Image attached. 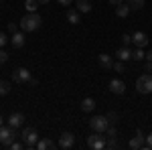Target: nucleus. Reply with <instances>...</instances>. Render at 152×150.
Returning <instances> with one entry per match:
<instances>
[{"mask_svg":"<svg viewBox=\"0 0 152 150\" xmlns=\"http://www.w3.org/2000/svg\"><path fill=\"white\" fill-rule=\"evenodd\" d=\"M41 16L37 14V12H28V14H24L23 20H20V29H23L24 33H35L37 29L41 26Z\"/></svg>","mask_w":152,"mask_h":150,"instance_id":"obj_1","label":"nucleus"},{"mask_svg":"<svg viewBox=\"0 0 152 150\" xmlns=\"http://www.w3.org/2000/svg\"><path fill=\"white\" fill-rule=\"evenodd\" d=\"M18 134H16V128L12 126H0V144L4 146V148H8L12 142H14V138H16Z\"/></svg>","mask_w":152,"mask_h":150,"instance_id":"obj_2","label":"nucleus"},{"mask_svg":"<svg viewBox=\"0 0 152 150\" xmlns=\"http://www.w3.org/2000/svg\"><path fill=\"white\" fill-rule=\"evenodd\" d=\"M136 89H138V93H142V95L152 93V75L150 73H144V75H140V77L136 79Z\"/></svg>","mask_w":152,"mask_h":150,"instance_id":"obj_3","label":"nucleus"},{"mask_svg":"<svg viewBox=\"0 0 152 150\" xmlns=\"http://www.w3.org/2000/svg\"><path fill=\"white\" fill-rule=\"evenodd\" d=\"M20 138H23V144L26 148H33V146H37V142H39V134H37L35 128H23Z\"/></svg>","mask_w":152,"mask_h":150,"instance_id":"obj_4","label":"nucleus"},{"mask_svg":"<svg viewBox=\"0 0 152 150\" xmlns=\"http://www.w3.org/2000/svg\"><path fill=\"white\" fill-rule=\"evenodd\" d=\"M107 126H110L107 116H94V118L89 120V128H91L94 132H102V134H105Z\"/></svg>","mask_w":152,"mask_h":150,"instance_id":"obj_5","label":"nucleus"},{"mask_svg":"<svg viewBox=\"0 0 152 150\" xmlns=\"http://www.w3.org/2000/svg\"><path fill=\"white\" fill-rule=\"evenodd\" d=\"M87 146L91 150H102L105 148V136L102 132H94V134H89L87 136Z\"/></svg>","mask_w":152,"mask_h":150,"instance_id":"obj_6","label":"nucleus"},{"mask_svg":"<svg viewBox=\"0 0 152 150\" xmlns=\"http://www.w3.org/2000/svg\"><path fill=\"white\" fill-rule=\"evenodd\" d=\"M12 79L16 81V83H31L33 81V75H31V71L26 69V67H18V69H14V73H12Z\"/></svg>","mask_w":152,"mask_h":150,"instance_id":"obj_7","label":"nucleus"},{"mask_svg":"<svg viewBox=\"0 0 152 150\" xmlns=\"http://www.w3.org/2000/svg\"><path fill=\"white\" fill-rule=\"evenodd\" d=\"M75 144V136L71 134V132H63L61 136H59V148H71Z\"/></svg>","mask_w":152,"mask_h":150,"instance_id":"obj_8","label":"nucleus"},{"mask_svg":"<svg viewBox=\"0 0 152 150\" xmlns=\"http://www.w3.org/2000/svg\"><path fill=\"white\" fill-rule=\"evenodd\" d=\"M23 122H24V116L20 114V112H12V114L8 116V120H6V124L12 126V128H20Z\"/></svg>","mask_w":152,"mask_h":150,"instance_id":"obj_9","label":"nucleus"},{"mask_svg":"<svg viewBox=\"0 0 152 150\" xmlns=\"http://www.w3.org/2000/svg\"><path fill=\"white\" fill-rule=\"evenodd\" d=\"M132 43H134L136 47H142V49H144V47L148 45V35L142 33V31H136V33L132 35Z\"/></svg>","mask_w":152,"mask_h":150,"instance_id":"obj_10","label":"nucleus"},{"mask_svg":"<svg viewBox=\"0 0 152 150\" xmlns=\"http://www.w3.org/2000/svg\"><path fill=\"white\" fill-rule=\"evenodd\" d=\"M110 91L116 93V95H122V93L126 91V83L122 79H112L110 81Z\"/></svg>","mask_w":152,"mask_h":150,"instance_id":"obj_11","label":"nucleus"},{"mask_svg":"<svg viewBox=\"0 0 152 150\" xmlns=\"http://www.w3.org/2000/svg\"><path fill=\"white\" fill-rule=\"evenodd\" d=\"M130 148L138 150V148H146V142H144V134H142L140 130L136 132V136L130 140Z\"/></svg>","mask_w":152,"mask_h":150,"instance_id":"obj_12","label":"nucleus"},{"mask_svg":"<svg viewBox=\"0 0 152 150\" xmlns=\"http://www.w3.org/2000/svg\"><path fill=\"white\" fill-rule=\"evenodd\" d=\"M97 63H99V67H104V69H112V67H114V61H112V57H110L107 53H102V55L97 57Z\"/></svg>","mask_w":152,"mask_h":150,"instance_id":"obj_13","label":"nucleus"},{"mask_svg":"<svg viewBox=\"0 0 152 150\" xmlns=\"http://www.w3.org/2000/svg\"><path fill=\"white\" fill-rule=\"evenodd\" d=\"M116 57L120 59V61H128V59H132V49H130V47H120V49H118L116 51Z\"/></svg>","mask_w":152,"mask_h":150,"instance_id":"obj_14","label":"nucleus"},{"mask_svg":"<svg viewBox=\"0 0 152 150\" xmlns=\"http://www.w3.org/2000/svg\"><path fill=\"white\" fill-rule=\"evenodd\" d=\"M130 10H132V8L128 6V2H126V4L122 2V4H118V6H116V16H118V18H126V16L130 14Z\"/></svg>","mask_w":152,"mask_h":150,"instance_id":"obj_15","label":"nucleus"},{"mask_svg":"<svg viewBox=\"0 0 152 150\" xmlns=\"http://www.w3.org/2000/svg\"><path fill=\"white\" fill-rule=\"evenodd\" d=\"M10 43L14 49H20V47H24V35L23 33H14V35L10 37Z\"/></svg>","mask_w":152,"mask_h":150,"instance_id":"obj_16","label":"nucleus"},{"mask_svg":"<svg viewBox=\"0 0 152 150\" xmlns=\"http://www.w3.org/2000/svg\"><path fill=\"white\" fill-rule=\"evenodd\" d=\"M81 110L85 112V114H89V112H94V110H95V102L91 100V97H85V100L81 102Z\"/></svg>","mask_w":152,"mask_h":150,"instance_id":"obj_17","label":"nucleus"},{"mask_svg":"<svg viewBox=\"0 0 152 150\" xmlns=\"http://www.w3.org/2000/svg\"><path fill=\"white\" fill-rule=\"evenodd\" d=\"M37 148L39 150H51V148H55V142L49 140V138H43V140L37 142Z\"/></svg>","mask_w":152,"mask_h":150,"instance_id":"obj_18","label":"nucleus"},{"mask_svg":"<svg viewBox=\"0 0 152 150\" xmlns=\"http://www.w3.org/2000/svg\"><path fill=\"white\" fill-rule=\"evenodd\" d=\"M67 20H69L71 24H79V10H67Z\"/></svg>","mask_w":152,"mask_h":150,"instance_id":"obj_19","label":"nucleus"},{"mask_svg":"<svg viewBox=\"0 0 152 150\" xmlns=\"http://www.w3.org/2000/svg\"><path fill=\"white\" fill-rule=\"evenodd\" d=\"M77 2V10L79 12H89L91 10V4L87 2V0H75Z\"/></svg>","mask_w":152,"mask_h":150,"instance_id":"obj_20","label":"nucleus"},{"mask_svg":"<svg viewBox=\"0 0 152 150\" xmlns=\"http://www.w3.org/2000/svg\"><path fill=\"white\" fill-rule=\"evenodd\" d=\"M132 59H134V61H142V59H146V53L142 51V47H136V49L132 51Z\"/></svg>","mask_w":152,"mask_h":150,"instance_id":"obj_21","label":"nucleus"},{"mask_svg":"<svg viewBox=\"0 0 152 150\" xmlns=\"http://www.w3.org/2000/svg\"><path fill=\"white\" fill-rule=\"evenodd\" d=\"M24 8L28 12H37L39 8V0H24Z\"/></svg>","mask_w":152,"mask_h":150,"instance_id":"obj_22","label":"nucleus"},{"mask_svg":"<svg viewBox=\"0 0 152 150\" xmlns=\"http://www.w3.org/2000/svg\"><path fill=\"white\" fill-rule=\"evenodd\" d=\"M128 6L132 10H142L144 8V0H128Z\"/></svg>","mask_w":152,"mask_h":150,"instance_id":"obj_23","label":"nucleus"},{"mask_svg":"<svg viewBox=\"0 0 152 150\" xmlns=\"http://www.w3.org/2000/svg\"><path fill=\"white\" fill-rule=\"evenodd\" d=\"M10 91V83L4 79H0V95H6V93Z\"/></svg>","mask_w":152,"mask_h":150,"instance_id":"obj_24","label":"nucleus"},{"mask_svg":"<svg viewBox=\"0 0 152 150\" xmlns=\"http://www.w3.org/2000/svg\"><path fill=\"white\" fill-rule=\"evenodd\" d=\"M105 136L107 138H118V130H116V126H107V130H105Z\"/></svg>","mask_w":152,"mask_h":150,"instance_id":"obj_25","label":"nucleus"},{"mask_svg":"<svg viewBox=\"0 0 152 150\" xmlns=\"http://www.w3.org/2000/svg\"><path fill=\"white\" fill-rule=\"evenodd\" d=\"M112 69L116 71V73H124V71H126V67H124V61H120V59H118V63H114V67H112Z\"/></svg>","mask_w":152,"mask_h":150,"instance_id":"obj_26","label":"nucleus"},{"mask_svg":"<svg viewBox=\"0 0 152 150\" xmlns=\"http://www.w3.org/2000/svg\"><path fill=\"white\" fill-rule=\"evenodd\" d=\"M105 148H118V138H110V140H105Z\"/></svg>","mask_w":152,"mask_h":150,"instance_id":"obj_27","label":"nucleus"},{"mask_svg":"<svg viewBox=\"0 0 152 150\" xmlns=\"http://www.w3.org/2000/svg\"><path fill=\"white\" fill-rule=\"evenodd\" d=\"M6 61H8V53H6V51H2V47H0V65H2V63H6Z\"/></svg>","mask_w":152,"mask_h":150,"instance_id":"obj_28","label":"nucleus"},{"mask_svg":"<svg viewBox=\"0 0 152 150\" xmlns=\"http://www.w3.org/2000/svg\"><path fill=\"white\" fill-rule=\"evenodd\" d=\"M107 120H110V124L118 122V114H116V112H110V114H107Z\"/></svg>","mask_w":152,"mask_h":150,"instance_id":"obj_29","label":"nucleus"},{"mask_svg":"<svg viewBox=\"0 0 152 150\" xmlns=\"http://www.w3.org/2000/svg\"><path fill=\"white\" fill-rule=\"evenodd\" d=\"M122 43H124V45L128 47L130 43H132V35H122Z\"/></svg>","mask_w":152,"mask_h":150,"instance_id":"obj_30","label":"nucleus"},{"mask_svg":"<svg viewBox=\"0 0 152 150\" xmlns=\"http://www.w3.org/2000/svg\"><path fill=\"white\" fill-rule=\"evenodd\" d=\"M146 148H148V150H152V132L148 134V136H146Z\"/></svg>","mask_w":152,"mask_h":150,"instance_id":"obj_31","label":"nucleus"},{"mask_svg":"<svg viewBox=\"0 0 152 150\" xmlns=\"http://www.w3.org/2000/svg\"><path fill=\"white\" fill-rule=\"evenodd\" d=\"M8 148H12V150H20V148H23V144H20V142H12Z\"/></svg>","mask_w":152,"mask_h":150,"instance_id":"obj_32","label":"nucleus"},{"mask_svg":"<svg viewBox=\"0 0 152 150\" xmlns=\"http://www.w3.org/2000/svg\"><path fill=\"white\" fill-rule=\"evenodd\" d=\"M8 31H10L12 35H14V33H18V26H16L14 23H10V24H8Z\"/></svg>","mask_w":152,"mask_h":150,"instance_id":"obj_33","label":"nucleus"},{"mask_svg":"<svg viewBox=\"0 0 152 150\" xmlns=\"http://www.w3.org/2000/svg\"><path fill=\"white\" fill-rule=\"evenodd\" d=\"M59 4H61V6H71V2H73V0H57Z\"/></svg>","mask_w":152,"mask_h":150,"instance_id":"obj_34","label":"nucleus"},{"mask_svg":"<svg viewBox=\"0 0 152 150\" xmlns=\"http://www.w3.org/2000/svg\"><path fill=\"white\" fill-rule=\"evenodd\" d=\"M4 45H6V35L0 33V47H4Z\"/></svg>","mask_w":152,"mask_h":150,"instance_id":"obj_35","label":"nucleus"},{"mask_svg":"<svg viewBox=\"0 0 152 150\" xmlns=\"http://www.w3.org/2000/svg\"><path fill=\"white\" fill-rule=\"evenodd\" d=\"M124 0H110V4H114V6H118V4H122Z\"/></svg>","mask_w":152,"mask_h":150,"instance_id":"obj_36","label":"nucleus"},{"mask_svg":"<svg viewBox=\"0 0 152 150\" xmlns=\"http://www.w3.org/2000/svg\"><path fill=\"white\" fill-rule=\"evenodd\" d=\"M146 61H150V63H152V51H148V53H146Z\"/></svg>","mask_w":152,"mask_h":150,"instance_id":"obj_37","label":"nucleus"},{"mask_svg":"<svg viewBox=\"0 0 152 150\" xmlns=\"http://www.w3.org/2000/svg\"><path fill=\"white\" fill-rule=\"evenodd\" d=\"M51 0H39V4H49Z\"/></svg>","mask_w":152,"mask_h":150,"instance_id":"obj_38","label":"nucleus"},{"mask_svg":"<svg viewBox=\"0 0 152 150\" xmlns=\"http://www.w3.org/2000/svg\"><path fill=\"white\" fill-rule=\"evenodd\" d=\"M0 126H4V118L2 116H0Z\"/></svg>","mask_w":152,"mask_h":150,"instance_id":"obj_39","label":"nucleus"}]
</instances>
